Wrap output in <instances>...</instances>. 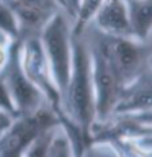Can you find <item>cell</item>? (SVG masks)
I'll use <instances>...</instances> for the list:
<instances>
[{
    "label": "cell",
    "instance_id": "cell-4",
    "mask_svg": "<svg viewBox=\"0 0 152 157\" xmlns=\"http://www.w3.org/2000/svg\"><path fill=\"white\" fill-rule=\"evenodd\" d=\"M17 52H18V62L21 66L25 75L41 92V95L46 100V105L59 116V120H62L61 92H59L56 82H54L51 67L46 61L38 33L20 36L17 43Z\"/></svg>",
    "mask_w": 152,
    "mask_h": 157
},
{
    "label": "cell",
    "instance_id": "cell-9",
    "mask_svg": "<svg viewBox=\"0 0 152 157\" xmlns=\"http://www.w3.org/2000/svg\"><path fill=\"white\" fill-rule=\"evenodd\" d=\"M152 108V67L147 66L141 74L127 82L120 93L111 116L136 115Z\"/></svg>",
    "mask_w": 152,
    "mask_h": 157
},
{
    "label": "cell",
    "instance_id": "cell-11",
    "mask_svg": "<svg viewBox=\"0 0 152 157\" xmlns=\"http://www.w3.org/2000/svg\"><path fill=\"white\" fill-rule=\"evenodd\" d=\"M132 38L146 43L152 34V0H126Z\"/></svg>",
    "mask_w": 152,
    "mask_h": 157
},
{
    "label": "cell",
    "instance_id": "cell-20",
    "mask_svg": "<svg viewBox=\"0 0 152 157\" xmlns=\"http://www.w3.org/2000/svg\"><path fill=\"white\" fill-rule=\"evenodd\" d=\"M77 3H78V0H62V7H64V10L69 13V17H70V18H74V13H75Z\"/></svg>",
    "mask_w": 152,
    "mask_h": 157
},
{
    "label": "cell",
    "instance_id": "cell-7",
    "mask_svg": "<svg viewBox=\"0 0 152 157\" xmlns=\"http://www.w3.org/2000/svg\"><path fill=\"white\" fill-rule=\"evenodd\" d=\"M105 46L108 56H110V61L115 66L118 75L123 82V87L149 66L147 64L149 54L144 48V43L137 41L134 38L105 36Z\"/></svg>",
    "mask_w": 152,
    "mask_h": 157
},
{
    "label": "cell",
    "instance_id": "cell-1",
    "mask_svg": "<svg viewBox=\"0 0 152 157\" xmlns=\"http://www.w3.org/2000/svg\"><path fill=\"white\" fill-rule=\"evenodd\" d=\"M62 126H75L87 137L95 123V101H93L90 52L83 33H74L72 66L66 88L61 93Z\"/></svg>",
    "mask_w": 152,
    "mask_h": 157
},
{
    "label": "cell",
    "instance_id": "cell-5",
    "mask_svg": "<svg viewBox=\"0 0 152 157\" xmlns=\"http://www.w3.org/2000/svg\"><path fill=\"white\" fill-rule=\"evenodd\" d=\"M59 116L48 105L31 115L18 116L0 134V157H21L26 146L41 131L57 124Z\"/></svg>",
    "mask_w": 152,
    "mask_h": 157
},
{
    "label": "cell",
    "instance_id": "cell-13",
    "mask_svg": "<svg viewBox=\"0 0 152 157\" xmlns=\"http://www.w3.org/2000/svg\"><path fill=\"white\" fill-rule=\"evenodd\" d=\"M48 157H75L70 136L67 134L66 128H64L61 123L57 124L56 131H54V134H52Z\"/></svg>",
    "mask_w": 152,
    "mask_h": 157
},
{
    "label": "cell",
    "instance_id": "cell-6",
    "mask_svg": "<svg viewBox=\"0 0 152 157\" xmlns=\"http://www.w3.org/2000/svg\"><path fill=\"white\" fill-rule=\"evenodd\" d=\"M18 43V39H17ZM17 43L12 49L8 62L5 64L3 71L0 72L3 77V82L7 85V90L10 93V98L13 101V106L17 110V118L23 115H31L44 106V97L41 92L29 82V78L21 71V66L18 62V52H17Z\"/></svg>",
    "mask_w": 152,
    "mask_h": 157
},
{
    "label": "cell",
    "instance_id": "cell-22",
    "mask_svg": "<svg viewBox=\"0 0 152 157\" xmlns=\"http://www.w3.org/2000/svg\"><path fill=\"white\" fill-rule=\"evenodd\" d=\"M147 64L152 67V54H149V59H147Z\"/></svg>",
    "mask_w": 152,
    "mask_h": 157
},
{
    "label": "cell",
    "instance_id": "cell-17",
    "mask_svg": "<svg viewBox=\"0 0 152 157\" xmlns=\"http://www.w3.org/2000/svg\"><path fill=\"white\" fill-rule=\"evenodd\" d=\"M0 110L7 111L8 115L17 118V110H15L13 101H12V98H10V93H8L7 85H5V82H3L2 74H0Z\"/></svg>",
    "mask_w": 152,
    "mask_h": 157
},
{
    "label": "cell",
    "instance_id": "cell-12",
    "mask_svg": "<svg viewBox=\"0 0 152 157\" xmlns=\"http://www.w3.org/2000/svg\"><path fill=\"white\" fill-rule=\"evenodd\" d=\"M103 2L105 0H78L75 13H74L72 18V31L75 34L85 31Z\"/></svg>",
    "mask_w": 152,
    "mask_h": 157
},
{
    "label": "cell",
    "instance_id": "cell-8",
    "mask_svg": "<svg viewBox=\"0 0 152 157\" xmlns=\"http://www.w3.org/2000/svg\"><path fill=\"white\" fill-rule=\"evenodd\" d=\"M18 21L20 36L39 33L43 25L57 10H64L59 0H2Z\"/></svg>",
    "mask_w": 152,
    "mask_h": 157
},
{
    "label": "cell",
    "instance_id": "cell-14",
    "mask_svg": "<svg viewBox=\"0 0 152 157\" xmlns=\"http://www.w3.org/2000/svg\"><path fill=\"white\" fill-rule=\"evenodd\" d=\"M57 124H54V126H51V128H48V129L39 132V134L26 146V149L23 151L21 157H48L49 144H51L52 134H54V131H56Z\"/></svg>",
    "mask_w": 152,
    "mask_h": 157
},
{
    "label": "cell",
    "instance_id": "cell-2",
    "mask_svg": "<svg viewBox=\"0 0 152 157\" xmlns=\"http://www.w3.org/2000/svg\"><path fill=\"white\" fill-rule=\"evenodd\" d=\"M83 36L87 39L88 52H90L95 121H105L111 116L113 108L120 98L123 82L106 52L105 36L92 26H87Z\"/></svg>",
    "mask_w": 152,
    "mask_h": 157
},
{
    "label": "cell",
    "instance_id": "cell-10",
    "mask_svg": "<svg viewBox=\"0 0 152 157\" xmlns=\"http://www.w3.org/2000/svg\"><path fill=\"white\" fill-rule=\"evenodd\" d=\"M111 38H132L126 0H105L88 25Z\"/></svg>",
    "mask_w": 152,
    "mask_h": 157
},
{
    "label": "cell",
    "instance_id": "cell-3",
    "mask_svg": "<svg viewBox=\"0 0 152 157\" xmlns=\"http://www.w3.org/2000/svg\"><path fill=\"white\" fill-rule=\"evenodd\" d=\"M39 43L46 56V61L51 67L54 82L59 92L67 85L69 74L72 66V18L66 10H57L38 33Z\"/></svg>",
    "mask_w": 152,
    "mask_h": 157
},
{
    "label": "cell",
    "instance_id": "cell-15",
    "mask_svg": "<svg viewBox=\"0 0 152 157\" xmlns=\"http://www.w3.org/2000/svg\"><path fill=\"white\" fill-rule=\"evenodd\" d=\"M0 31L10 34L12 38L18 39L20 38V29H18V21L15 15L10 12V8L0 0Z\"/></svg>",
    "mask_w": 152,
    "mask_h": 157
},
{
    "label": "cell",
    "instance_id": "cell-19",
    "mask_svg": "<svg viewBox=\"0 0 152 157\" xmlns=\"http://www.w3.org/2000/svg\"><path fill=\"white\" fill-rule=\"evenodd\" d=\"M15 120V118L12 115H8L7 111H3V110H0V134L2 132H5V129L12 124V121Z\"/></svg>",
    "mask_w": 152,
    "mask_h": 157
},
{
    "label": "cell",
    "instance_id": "cell-16",
    "mask_svg": "<svg viewBox=\"0 0 152 157\" xmlns=\"http://www.w3.org/2000/svg\"><path fill=\"white\" fill-rule=\"evenodd\" d=\"M15 43H17V39H15V38H12L10 34L3 33V31H0V72L3 71L5 64L8 62Z\"/></svg>",
    "mask_w": 152,
    "mask_h": 157
},
{
    "label": "cell",
    "instance_id": "cell-21",
    "mask_svg": "<svg viewBox=\"0 0 152 157\" xmlns=\"http://www.w3.org/2000/svg\"><path fill=\"white\" fill-rule=\"evenodd\" d=\"M80 157H103V155L97 154V152H87V154H82Z\"/></svg>",
    "mask_w": 152,
    "mask_h": 157
},
{
    "label": "cell",
    "instance_id": "cell-18",
    "mask_svg": "<svg viewBox=\"0 0 152 157\" xmlns=\"http://www.w3.org/2000/svg\"><path fill=\"white\" fill-rule=\"evenodd\" d=\"M121 116H126L127 120L134 121L136 124H139L142 128L152 129V108L147 111H142V113H136V115H121Z\"/></svg>",
    "mask_w": 152,
    "mask_h": 157
}]
</instances>
